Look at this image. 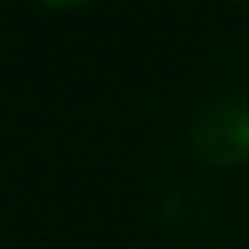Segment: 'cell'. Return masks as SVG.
<instances>
[{
	"mask_svg": "<svg viewBox=\"0 0 249 249\" xmlns=\"http://www.w3.org/2000/svg\"><path fill=\"white\" fill-rule=\"evenodd\" d=\"M44 9H79V4H88V0H39Z\"/></svg>",
	"mask_w": 249,
	"mask_h": 249,
	"instance_id": "7a4b0ae2",
	"label": "cell"
},
{
	"mask_svg": "<svg viewBox=\"0 0 249 249\" xmlns=\"http://www.w3.org/2000/svg\"><path fill=\"white\" fill-rule=\"evenodd\" d=\"M193 149L210 166L249 162V109L236 101H214L193 123Z\"/></svg>",
	"mask_w": 249,
	"mask_h": 249,
	"instance_id": "6da1fadb",
	"label": "cell"
}]
</instances>
